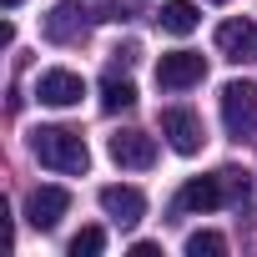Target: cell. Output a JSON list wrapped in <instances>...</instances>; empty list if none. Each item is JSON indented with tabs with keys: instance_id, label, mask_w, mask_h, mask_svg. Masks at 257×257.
I'll return each mask as SVG.
<instances>
[{
	"instance_id": "1",
	"label": "cell",
	"mask_w": 257,
	"mask_h": 257,
	"mask_svg": "<svg viewBox=\"0 0 257 257\" xmlns=\"http://www.w3.org/2000/svg\"><path fill=\"white\" fill-rule=\"evenodd\" d=\"M31 152H36V162H41V167L66 172V177L86 172V162H91V152H86L81 132H71V126H36V132H31Z\"/></svg>"
},
{
	"instance_id": "2",
	"label": "cell",
	"mask_w": 257,
	"mask_h": 257,
	"mask_svg": "<svg viewBox=\"0 0 257 257\" xmlns=\"http://www.w3.org/2000/svg\"><path fill=\"white\" fill-rule=\"evenodd\" d=\"M222 126H227V137H252V126H257V86L247 81H232L222 86Z\"/></svg>"
},
{
	"instance_id": "3",
	"label": "cell",
	"mask_w": 257,
	"mask_h": 257,
	"mask_svg": "<svg viewBox=\"0 0 257 257\" xmlns=\"http://www.w3.org/2000/svg\"><path fill=\"white\" fill-rule=\"evenodd\" d=\"M202 76H207V61H202L197 51H172V56L157 61V86H162V91H187V86H197Z\"/></svg>"
},
{
	"instance_id": "4",
	"label": "cell",
	"mask_w": 257,
	"mask_h": 257,
	"mask_svg": "<svg viewBox=\"0 0 257 257\" xmlns=\"http://www.w3.org/2000/svg\"><path fill=\"white\" fill-rule=\"evenodd\" d=\"M162 137L172 142V152H182V157H192V152H202V121H197V111H187V106H167L162 111Z\"/></svg>"
},
{
	"instance_id": "5",
	"label": "cell",
	"mask_w": 257,
	"mask_h": 257,
	"mask_svg": "<svg viewBox=\"0 0 257 257\" xmlns=\"http://www.w3.org/2000/svg\"><path fill=\"white\" fill-rule=\"evenodd\" d=\"M66 207H71V192H66V187H36V192L26 197V222H31L36 232H51V227L66 217Z\"/></svg>"
},
{
	"instance_id": "6",
	"label": "cell",
	"mask_w": 257,
	"mask_h": 257,
	"mask_svg": "<svg viewBox=\"0 0 257 257\" xmlns=\"http://www.w3.org/2000/svg\"><path fill=\"white\" fill-rule=\"evenodd\" d=\"M106 152H111L116 167H132V172H147V167L157 162V142H152L147 132H116V137L106 142Z\"/></svg>"
},
{
	"instance_id": "7",
	"label": "cell",
	"mask_w": 257,
	"mask_h": 257,
	"mask_svg": "<svg viewBox=\"0 0 257 257\" xmlns=\"http://www.w3.org/2000/svg\"><path fill=\"white\" fill-rule=\"evenodd\" d=\"M217 51H222L227 61H257V26H252L247 16L222 21V26H217Z\"/></svg>"
},
{
	"instance_id": "8",
	"label": "cell",
	"mask_w": 257,
	"mask_h": 257,
	"mask_svg": "<svg viewBox=\"0 0 257 257\" xmlns=\"http://www.w3.org/2000/svg\"><path fill=\"white\" fill-rule=\"evenodd\" d=\"M101 212L111 217V222H121V227H137L142 217H147V197L137 192V187H101Z\"/></svg>"
},
{
	"instance_id": "9",
	"label": "cell",
	"mask_w": 257,
	"mask_h": 257,
	"mask_svg": "<svg viewBox=\"0 0 257 257\" xmlns=\"http://www.w3.org/2000/svg\"><path fill=\"white\" fill-rule=\"evenodd\" d=\"M36 96H41V106H76L81 96H86V81L76 76V71H46L41 81H36Z\"/></svg>"
},
{
	"instance_id": "10",
	"label": "cell",
	"mask_w": 257,
	"mask_h": 257,
	"mask_svg": "<svg viewBox=\"0 0 257 257\" xmlns=\"http://www.w3.org/2000/svg\"><path fill=\"white\" fill-rule=\"evenodd\" d=\"M222 202H227L222 172H217V177H192V182L177 192V207H182V212H217Z\"/></svg>"
},
{
	"instance_id": "11",
	"label": "cell",
	"mask_w": 257,
	"mask_h": 257,
	"mask_svg": "<svg viewBox=\"0 0 257 257\" xmlns=\"http://www.w3.org/2000/svg\"><path fill=\"white\" fill-rule=\"evenodd\" d=\"M157 21H162V31H172V36H192L202 16H197V6H192V0H167Z\"/></svg>"
},
{
	"instance_id": "12",
	"label": "cell",
	"mask_w": 257,
	"mask_h": 257,
	"mask_svg": "<svg viewBox=\"0 0 257 257\" xmlns=\"http://www.w3.org/2000/svg\"><path fill=\"white\" fill-rule=\"evenodd\" d=\"M132 106H137V86L132 81H116V76L101 81V111L116 116V111H132Z\"/></svg>"
},
{
	"instance_id": "13",
	"label": "cell",
	"mask_w": 257,
	"mask_h": 257,
	"mask_svg": "<svg viewBox=\"0 0 257 257\" xmlns=\"http://www.w3.org/2000/svg\"><path fill=\"white\" fill-rule=\"evenodd\" d=\"M46 36H51V41H76V36H81V16H76V0H61V6H56V16L46 21Z\"/></svg>"
},
{
	"instance_id": "14",
	"label": "cell",
	"mask_w": 257,
	"mask_h": 257,
	"mask_svg": "<svg viewBox=\"0 0 257 257\" xmlns=\"http://www.w3.org/2000/svg\"><path fill=\"white\" fill-rule=\"evenodd\" d=\"M222 252H227L222 232H192L187 237V257H222Z\"/></svg>"
},
{
	"instance_id": "15",
	"label": "cell",
	"mask_w": 257,
	"mask_h": 257,
	"mask_svg": "<svg viewBox=\"0 0 257 257\" xmlns=\"http://www.w3.org/2000/svg\"><path fill=\"white\" fill-rule=\"evenodd\" d=\"M101 247H106V232H101V227H81V232L71 237V257H96Z\"/></svg>"
},
{
	"instance_id": "16",
	"label": "cell",
	"mask_w": 257,
	"mask_h": 257,
	"mask_svg": "<svg viewBox=\"0 0 257 257\" xmlns=\"http://www.w3.org/2000/svg\"><path fill=\"white\" fill-rule=\"evenodd\" d=\"M222 187H227V202H237V207L252 197V182H247V172H232V167H227V172H222Z\"/></svg>"
},
{
	"instance_id": "17",
	"label": "cell",
	"mask_w": 257,
	"mask_h": 257,
	"mask_svg": "<svg viewBox=\"0 0 257 257\" xmlns=\"http://www.w3.org/2000/svg\"><path fill=\"white\" fill-rule=\"evenodd\" d=\"M16 6H21V0H6V11H16Z\"/></svg>"
},
{
	"instance_id": "18",
	"label": "cell",
	"mask_w": 257,
	"mask_h": 257,
	"mask_svg": "<svg viewBox=\"0 0 257 257\" xmlns=\"http://www.w3.org/2000/svg\"><path fill=\"white\" fill-rule=\"evenodd\" d=\"M212 6H227V0H212Z\"/></svg>"
}]
</instances>
